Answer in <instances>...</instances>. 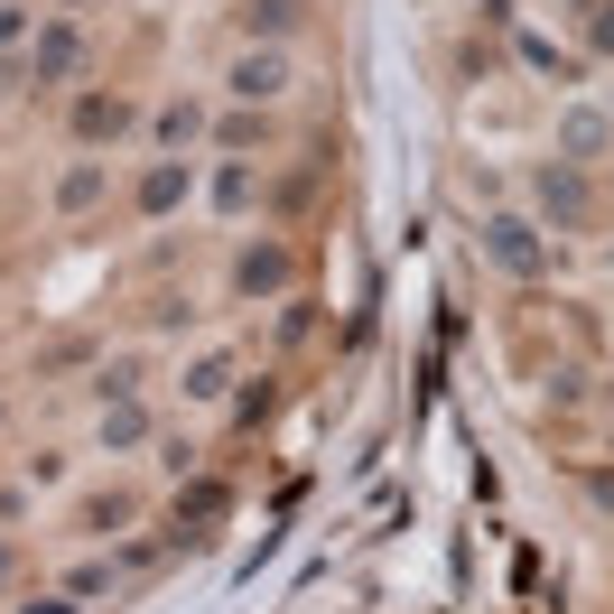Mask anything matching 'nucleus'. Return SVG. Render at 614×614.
I'll return each instance as SVG.
<instances>
[{
    "label": "nucleus",
    "mask_w": 614,
    "mask_h": 614,
    "mask_svg": "<svg viewBox=\"0 0 614 614\" xmlns=\"http://www.w3.org/2000/svg\"><path fill=\"white\" fill-rule=\"evenodd\" d=\"M280 85H289V66H280V56H243V66H233V93H252V103H270Z\"/></svg>",
    "instance_id": "f257e3e1"
},
{
    "label": "nucleus",
    "mask_w": 614,
    "mask_h": 614,
    "mask_svg": "<svg viewBox=\"0 0 614 614\" xmlns=\"http://www.w3.org/2000/svg\"><path fill=\"white\" fill-rule=\"evenodd\" d=\"M493 252H503L512 270H531V261H540V243H531V224H522V214H493Z\"/></svg>",
    "instance_id": "f03ea898"
},
{
    "label": "nucleus",
    "mask_w": 614,
    "mask_h": 614,
    "mask_svg": "<svg viewBox=\"0 0 614 614\" xmlns=\"http://www.w3.org/2000/svg\"><path fill=\"white\" fill-rule=\"evenodd\" d=\"M289 19H299V0H252V29H261V37H280Z\"/></svg>",
    "instance_id": "7ed1b4c3"
},
{
    "label": "nucleus",
    "mask_w": 614,
    "mask_h": 614,
    "mask_svg": "<svg viewBox=\"0 0 614 614\" xmlns=\"http://www.w3.org/2000/svg\"><path fill=\"white\" fill-rule=\"evenodd\" d=\"M37 66H47V75H66V66H75V29H47V47H37Z\"/></svg>",
    "instance_id": "20e7f679"
},
{
    "label": "nucleus",
    "mask_w": 614,
    "mask_h": 614,
    "mask_svg": "<svg viewBox=\"0 0 614 614\" xmlns=\"http://www.w3.org/2000/svg\"><path fill=\"white\" fill-rule=\"evenodd\" d=\"M280 270H289L280 252H252V261H243V289H270V280H280Z\"/></svg>",
    "instance_id": "39448f33"
}]
</instances>
